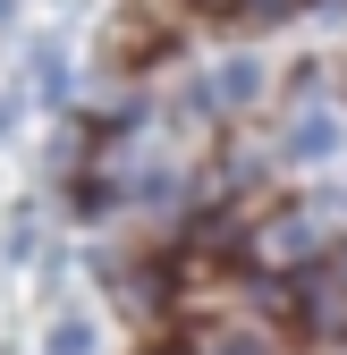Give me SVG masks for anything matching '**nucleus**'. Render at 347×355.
Wrapping results in <instances>:
<instances>
[{
  "instance_id": "f257e3e1",
  "label": "nucleus",
  "mask_w": 347,
  "mask_h": 355,
  "mask_svg": "<svg viewBox=\"0 0 347 355\" xmlns=\"http://www.w3.org/2000/svg\"><path fill=\"white\" fill-rule=\"evenodd\" d=\"M254 254H263V262H271V271H305V262L322 254V229H314V220H305V211H280V220H271V229H263V237H254Z\"/></svg>"
},
{
  "instance_id": "f03ea898",
  "label": "nucleus",
  "mask_w": 347,
  "mask_h": 355,
  "mask_svg": "<svg viewBox=\"0 0 347 355\" xmlns=\"http://www.w3.org/2000/svg\"><path fill=\"white\" fill-rule=\"evenodd\" d=\"M330 153H339V119L330 110H305L288 127V161H330Z\"/></svg>"
},
{
  "instance_id": "7ed1b4c3",
  "label": "nucleus",
  "mask_w": 347,
  "mask_h": 355,
  "mask_svg": "<svg viewBox=\"0 0 347 355\" xmlns=\"http://www.w3.org/2000/svg\"><path fill=\"white\" fill-rule=\"evenodd\" d=\"M254 94H263V60H229L212 76V102H254Z\"/></svg>"
},
{
  "instance_id": "20e7f679",
  "label": "nucleus",
  "mask_w": 347,
  "mask_h": 355,
  "mask_svg": "<svg viewBox=\"0 0 347 355\" xmlns=\"http://www.w3.org/2000/svg\"><path fill=\"white\" fill-rule=\"evenodd\" d=\"M34 76H42V94H51V102L68 94V60L51 51V42H42V51H34Z\"/></svg>"
},
{
  "instance_id": "39448f33",
  "label": "nucleus",
  "mask_w": 347,
  "mask_h": 355,
  "mask_svg": "<svg viewBox=\"0 0 347 355\" xmlns=\"http://www.w3.org/2000/svg\"><path fill=\"white\" fill-rule=\"evenodd\" d=\"M51 355H94V330H85V322H60L51 330Z\"/></svg>"
},
{
  "instance_id": "423d86ee",
  "label": "nucleus",
  "mask_w": 347,
  "mask_h": 355,
  "mask_svg": "<svg viewBox=\"0 0 347 355\" xmlns=\"http://www.w3.org/2000/svg\"><path fill=\"white\" fill-rule=\"evenodd\" d=\"M221 355H280V347H271V338H254V330H237V338H229Z\"/></svg>"
},
{
  "instance_id": "0eeeda50",
  "label": "nucleus",
  "mask_w": 347,
  "mask_h": 355,
  "mask_svg": "<svg viewBox=\"0 0 347 355\" xmlns=\"http://www.w3.org/2000/svg\"><path fill=\"white\" fill-rule=\"evenodd\" d=\"M195 9H237V0H195Z\"/></svg>"
},
{
  "instance_id": "6e6552de",
  "label": "nucleus",
  "mask_w": 347,
  "mask_h": 355,
  "mask_svg": "<svg viewBox=\"0 0 347 355\" xmlns=\"http://www.w3.org/2000/svg\"><path fill=\"white\" fill-rule=\"evenodd\" d=\"M263 9H271V17H280V9H296V0H263Z\"/></svg>"
}]
</instances>
